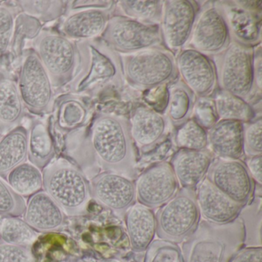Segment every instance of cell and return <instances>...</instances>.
I'll return each mask as SVG.
<instances>
[{
  "mask_svg": "<svg viewBox=\"0 0 262 262\" xmlns=\"http://www.w3.org/2000/svg\"><path fill=\"white\" fill-rule=\"evenodd\" d=\"M28 130L22 125L0 139V177L6 178L16 167L28 159Z\"/></svg>",
  "mask_w": 262,
  "mask_h": 262,
  "instance_id": "cell-24",
  "label": "cell"
},
{
  "mask_svg": "<svg viewBox=\"0 0 262 262\" xmlns=\"http://www.w3.org/2000/svg\"><path fill=\"white\" fill-rule=\"evenodd\" d=\"M245 164L251 179L260 186L262 184L261 155L247 158Z\"/></svg>",
  "mask_w": 262,
  "mask_h": 262,
  "instance_id": "cell-43",
  "label": "cell"
},
{
  "mask_svg": "<svg viewBox=\"0 0 262 262\" xmlns=\"http://www.w3.org/2000/svg\"><path fill=\"white\" fill-rule=\"evenodd\" d=\"M92 198L118 215H124L136 203L132 179L112 171H102L90 181Z\"/></svg>",
  "mask_w": 262,
  "mask_h": 262,
  "instance_id": "cell-14",
  "label": "cell"
},
{
  "mask_svg": "<svg viewBox=\"0 0 262 262\" xmlns=\"http://www.w3.org/2000/svg\"><path fill=\"white\" fill-rule=\"evenodd\" d=\"M17 86L24 106L29 111L34 114H45L53 110V83L33 50L24 55Z\"/></svg>",
  "mask_w": 262,
  "mask_h": 262,
  "instance_id": "cell-8",
  "label": "cell"
},
{
  "mask_svg": "<svg viewBox=\"0 0 262 262\" xmlns=\"http://www.w3.org/2000/svg\"><path fill=\"white\" fill-rule=\"evenodd\" d=\"M252 10L241 8L234 9L228 12L227 17L229 19L230 24L234 33L238 36V42L248 45V42H254L259 36L260 20L257 16L250 13Z\"/></svg>",
  "mask_w": 262,
  "mask_h": 262,
  "instance_id": "cell-31",
  "label": "cell"
},
{
  "mask_svg": "<svg viewBox=\"0 0 262 262\" xmlns=\"http://www.w3.org/2000/svg\"><path fill=\"white\" fill-rule=\"evenodd\" d=\"M0 262H36L30 246L13 245L0 239Z\"/></svg>",
  "mask_w": 262,
  "mask_h": 262,
  "instance_id": "cell-40",
  "label": "cell"
},
{
  "mask_svg": "<svg viewBox=\"0 0 262 262\" xmlns=\"http://www.w3.org/2000/svg\"><path fill=\"white\" fill-rule=\"evenodd\" d=\"M143 262H184L182 248L169 241L153 240L145 250Z\"/></svg>",
  "mask_w": 262,
  "mask_h": 262,
  "instance_id": "cell-35",
  "label": "cell"
},
{
  "mask_svg": "<svg viewBox=\"0 0 262 262\" xmlns=\"http://www.w3.org/2000/svg\"><path fill=\"white\" fill-rule=\"evenodd\" d=\"M26 203L24 198L16 194L7 181L0 177V217H21Z\"/></svg>",
  "mask_w": 262,
  "mask_h": 262,
  "instance_id": "cell-36",
  "label": "cell"
},
{
  "mask_svg": "<svg viewBox=\"0 0 262 262\" xmlns=\"http://www.w3.org/2000/svg\"><path fill=\"white\" fill-rule=\"evenodd\" d=\"M112 2L110 1H76L73 2V9L75 10H88V9H101L106 8L110 5Z\"/></svg>",
  "mask_w": 262,
  "mask_h": 262,
  "instance_id": "cell-44",
  "label": "cell"
},
{
  "mask_svg": "<svg viewBox=\"0 0 262 262\" xmlns=\"http://www.w3.org/2000/svg\"><path fill=\"white\" fill-rule=\"evenodd\" d=\"M65 215L55 201L41 190L29 198L23 219L37 232H53L62 228Z\"/></svg>",
  "mask_w": 262,
  "mask_h": 262,
  "instance_id": "cell-19",
  "label": "cell"
},
{
  "mask_svg": "<svg viewBox=\"0 0 262 262\" xmlns=\"http://www.w3.org/2000/svg\"><path fill=\"white\" fill-rule=\"evenodd\" d=\"M28 133V159L30 163L42 170L56 156L51 135L40 120H33Z\"/></svg>",
  "mask_w": 262,
  "mask_h": 262,
  "instance_id": "cell-26",
  "label": "cell"
},
{
  "mask_svg": "<svg viewBox=\"0 0 262 262\" xmlns=\"http://www.w3.org/2000/svg\"><path fill=\"white\" fill-rule=\"evenodd\" d=\"M176 66L186 88L193 94L204 97L214 90L217 82L215 67L206 55L187 49L179 53Z\"/></svg>",
  "mask_w": 262,
  "mask_h": 262,
  "instance_id": "cell-15",
  "label": "cell"
},
{
  "mask_svg": "<svg viewBox=\"0 0 262 262\" xmlns=\"http://www.w3.org/2000/svg\"><path fill=\"white\" fill-rule=\"evenodd\" d=\"M196 16L195 3L188 0L164 1L161 36L171 51H178L188 42Z\"/></svg>",
  "mask_w": 262,
  "mask_h": 262,
  "instance_id": "cell-13",
  "label": "cell"
},
{
  "mask_svg": "<svg viewBox=\"0 0 262 262\" xmlns=\"http://www.w3.org/2000/svg\"><path fill=\"white\" fill-rule=\"evenodd\" d=\"M217 120H232L246 123L254 117V110L245 99L220 90L213 100Z\"/></svg>",
  "mask_w": 262,
  "mask_h": 262,
  "instance_id": "cell-27",
  "label": "cell"
},
{
  "mask_svg": "<svg viewBox=\"0 0 262 262\" xmlns=\"http://www.w3.org/2000/svg\"><path fill=\"white\" fill-rule=\"evenodd\" d=\"M262 120L260 118L243 123L244 155L247 157L262 153Z\"/></svg>",
  "mask_w": 262,
  "mask_h": 262,
  "instance_id": "cell-38",
  "label": "cell"
},
{
  "mask_svg": "<svg viewBox=\"0 0 262 262\" xmlns=\"http://www.w3.org/2000/svg\"><path fill=\"white\" fill-rule=\"evenodd\" d=\"M176 145L180 149L201 151L208 148V135L194 119H187L176 132Z\"/></svg>",
  "mask_w": 262,
  "mask_h": 262,
  "instance_id": "cell-33",
  "label": "cell"
},
{
  "mask_svg": "<svg viewBox=\"0 0 262 262\" xmlns=\"http://www.w3.org/2000/svg\"><path fill=\"white\" fill-rule=\"evenodd\" d=\"M245 238L246 228L241 217L222 225L201 219L194 232L182 243L184 262H231Z\"/></svg>",
  "mask_w": 262,
  "mask_h": 262,
  "instance_id": "cell-2",
  "label": "cell"
},
{
  "mask_svg": "<svg viewBox=\"0 0 262 262\" xmlns=\"http://www.w3.org/2000/svg\"><path fill=\"white\" fill-rule=\"evenodd\" d=\"M155 215L158 237L182 243L194 232L201 220L195 190L179 188L177 194L160 207Z\"/></svg>",
  "mask_w": 262,
  "mask_h": 262,
  "instance_id": "cell-4",
  "label": "cell"
},
{
  "mask_svg": "<svg viewBox=\"0 0 262 262\" xmlns=\"http://www.w3.org/2000/svg\"><path fill=\"white\" fill-rule=\"evenodd\" d=\"M194 190L201 219L205 222L226 225L237 219L243 209L221 192L206 178Z\"/></svg>",
  "mask_w": 262,
  "mask_h": 262,
  "instance_id": "cell-17",
  "label": "cell"
},
{
  "mask_svg": "<svg viewBox=\"0 0 262 262\" xmlns=\"http://www.w3.org/2000/svg\"><path fill=\"white\" fill-rule=\"evenodd\" d=\"M213 160L212 154L207 149H179L172 156L169 164L179 186L195 189L206 177Z\"/></svg>",
  "mask_w": 262,
  "mask_h": 262,
  "instance_id": "cell-21",
  "label": "cell"
},
{
  "mask_svg": "<svg viewBox=\"0 0 262 262\" xmlns=\"http://www.w3.org/2000/svg\"><path fill=\"white\" fill-rule=\"evenodd\" d=\"M254 50L238 41L230 42L215 57L221 90L245 99L254 85Z\"/></svg>",
  "mask_w": 262,
  "mask_h": 262,
  "instance_id": "cell-5",
  "label": "cell"
},
{
  "mask_svg": "<svg viewBox=\"0 0 262 262\" xmlns=\"http://www.w3.org/2000/svg\"><path fill=\"white\" fill-rule=\"evenodd\" d=\"M191 105V96L188 89L176 87L170 91L168 114L172 122H185Z\"/></svg>",
  "mask_w": 262,
  "mask_h": 262,
  "instance_id": "cell-37",
  "label": "cell"
},
{
  "mask_svg": "<svg viewBox=\"0 0 262 262\" xmlns=\"http://www.w3.org/2000/svg\"><path fill=\"white\" fill-rule=\"evenodd\" d=\"M88 145L104 171L118 173L132 180L136 178V146L128 120L115 115L97 116L90 128Z\"/></svg>",
  "mask_w": 262,
  "mask_h": 262,
  "instance_id": "cell-1",
  "label": "cell"
},
{
  "mask_svg": "<svg viewBox=\"0 0 262 262\" xmlns=\"http://www.w3.org/2000/svg\"><path fill=\"white\" fill-rule=\"evenodd\" d=\"M78 53L90 66L78 59L74 73L67 84L73 93H83L91 90L102 81L110 79L116 73V69L110 59L98 51L93 46L84 42H76Z\"/></svg>",
  "mask_w": 262,
  "mask_h": 262,
  "instance_id": "cell-16",
  "label": "cell"
},
{
  "mask_svg": "<svg viewBox=\"0 0 262 262\" xmlns=\"http://www.w3.org/2000/svg\"><path fill=\"white\" fill-rule=\"evenodd\" d=\"M18 6L27 16L41 21L51 22L63 14L65 1H17Z\"/></svg>",
  "mask_w": 262,
  "mask_h": 262,
  "instance_id": "cell-34",
  "label": "cell"
},
{
  "mask_svg": "<svg viewBox=\"0 0 262 262\" xmlns=\"http://www.w3.org/2000/svg\"><path fill=\"white\" fill-rule=\"evenodd\" d=\"M129 122L130 134L135 146L147 151L154 148L165 136L166 120L153 108L139 106L133 112Z\"/></svg>",
  "mask_w": 262,
  "mask_h": 262,
  "instance_id": "cell-18",
  "label": "cell"
},
{
  "mask_svg": "<svg viewBox=\"0 0 262 262\" xmlns=\"http://www.w3.org/2000/svg\"><path fill=\"white\" fill-rule=\"evenodd\" d=\"M176 70V59L171 53L156 48L133 53L124 64L127 80L140 88L162 86L173 78Z\"/></svg>",
  "mask_w": 262,
  "mask_h": 262,
  "instance_id": "cell-7",
  "label": "cell"
},
{
  "mask_svg": "<svg viewBox=\"0 0 262 262\" xmlns=\"http://www.w3.org/2000/svg\"><path fill=\"white\" fill-rule=\"evenodd\" d=\"M55 125L59 131L72 133L84 125L88 116L85 104L77 98L64 96L56 105Z\"/></svg>",
  "mask_w": 262,
  "mask_h": 262,
  "instance_id": "cell-28",
  "label": "cell"
},
{
  "mask_svg": "<svg viewBox=\"0 0 262 262\" xmlns=\"http://www.w3.org/2000/svg\"><path fill=\"white\" fill-rule=\"evenodd\" d=\"M261 246H251L238 250L231 262H261Z\"/></svg>",
  "mask_w": 262,
  "mask_h": 262,
  "instance_id": "cell-42",
  "label": "cell"
},
{
  "mask_svg": "<svg viewBox=\"0 0 262 262\" xmlns=\"http://www.w3.org/2000/svg\"><path fill=\"white\" fill-rule=\"evenodd\" d=\"M121 10L126 17L147 24L161 22L164 1H120Z\"/></svg>",
  "mask_w": 262,
  "mask_h": 262,
  "instance_id": "cell-32",
  "label": "cell"
},
{
  "mask_svg": "<svg viewBox=\"0 0 262 262\" xmlns=\"http://www.w3.org/2000/svg\"><path fill=\"white\" fill-rule=\"evenodd\" d=\"M25 110L17 84L9 78L0 77V132L8 133L19 126Z\"/></svg>",
  "mask_w": 262,
  "mask_h": 262,
  "instance_id": "cell-25",
  "label": "cell"
},
{
  "mask_svg": "<svg viewBox=\"0 0 262 262\" xmlns=\"http://www.w3.org/2000/svg\"><path fill=\"white\" fill-rule=\"evenodd\" d=\"M190 49L202 54H216L223 51L230 43L228 23L216 7H208L196 16L190 36Z\"/></svg>",
  "mask_w": 262,
  "mask_h": 262,
  "instance_id": "cell-12",
  "label": "cell"
},
{
  "mask_svg": "<svg viewBox=\"0 0 262 262\" xmlns=\"http://www.w3.org/2000/svg\"><path fill=\"white\" fill-rule=\"evenodd\" d=\"M108 21V15L102 10H79L64 19L61 31L72 40H85L102 34Z\"/></svg>",
  "mask_w": 262,
  "mask_h": 262,
  "instance_id": "cell-23",
  "label": "cell"
},
{
  "mask_svg": "<svg viewBox=\"0 0 262 262\" xmlns=\"http://www.w3.org/2000/svg\"><path fill=\"white\" fill-rule=\"evenodd\" d=\"M38 232L19 217H6L0 220V239L13 245L32 246Z\"/></svg>",
  "mask_w": 262,
  "mask_h": 262,
  "instance_id": "cell-30",
  "label": "cell"
},
{
  "mask_svg": "<svg viewBox=\"0 0 262 262\" xmlns=\"http://www.w3.org/2000/svg\"><path fill=\"white\" fill-rule=\"evenodd\" d=\"M194 119L205 129L211 128L217 121L213 102L200 101L198 102L194 108Z\"/></svg>",
  "mask_w": 262,
  "mask_h": 262,
  "instance_id": "cell-41",
  "label": "cell"
},
{
  "mask_svg": "<svg viewBox=\"0 0 262 262\" xmlns=\"http://www.w3.org/2000/svg\"><path fill=\"white\" fill-rule=\"evenodd\" d=\"M6 179L12 189L24 198L41 191L43 186L42 171L27 162L13 168Z\"/></svg>",
  "mask_w": 262,
  "mask_h": 262,
  "instance_id": "cell-29",
  "label": "cell"
},
{
  "mask_svg": "<svg viewBox=\"0 0 262 262\" xmlns=\"http://www.w3.org/2000/svg\"><path fill=\"white\" fill-rule=\"evenodd\" d=\"M254 83L258 89L259 91L261 90V56L260 51L258 54L254 56Z\"/></svg>",
  "mask_w": 262,
  "mask_h": 262,
  "instance_id": "cell-45",
  "label": "cell"
},
{
  "mask_svg": "<svg viewBox=\"0 0 262 262\" xmlns=\"http://www.w3.org/2000/svg\"><path fill=\"white\" fill-rule=\"evenodd\" d=\"M124 215L132 251L137 254L145 252L156 235L155 213L137 202L130 207Z\"/></svg>",
  "mask_w": 262,
  "mask_h": 262,
  "instance_id": "cell-22",
  "label": "cell"
},
{
  "mask_svg": "<svg viewBox=\"0 0 262 262\" xmlns=\"http://www.w3.org/2000/svg\"><path fill=\"white\" fill-rule=\"evenodd\" d=\"M205 178L230 200L242 208L252 199L254 181L246 165L241 160L217 158L210 165Z\"/></svg>",
  "mask_w": 262,
  "mask_h": 262,
  "instance_id": "cell-10",
  "label": "cell"
},
{
  "mask_svg": "<svg viewBox=\"0 0 262 262\" xmlns=\"http://www.w3.org/2000/svg\"><path fill=\"white\" fill-rule=\"evenodd\" d=\"M16 16L13 9L0 5V56L8 52L14 36Z\"/></svg>",
  "mask_w": 262,
  "mask_h": 262,
  "instance_id": "cell-39",
  "label": "cell"
},
{
  "mask_svg": "<svg viewBox=\"0 0 262 262\" xmlns=\"http://www.w3.org/2000/svg\"><path fill=\"white\" fill-rule=\"evenodd\" d=\"M99 262H120V261H119V260H102V261H99Z\"/></svg>",
  "mask_w": 262,
  "mask_h": 262,
  "instance_id": "cell-46",
  "label": "cell"
},
{
  "mask_svg": "<svg viewBox=\"0 0 262 262\" xmlns=\"http://www.w3.org/2000/svg\"><path fill=\"white\" fill-rule=\"evenodd\" d=\"M102 35L112 48L123 53L151 49L162 41L159 26L144 24L123 16L108 19Z\"/></svg>",
  "mask_w": 262,
  "mask_h": 262,
  "instance_id": "cell-9",
  "label": "cell"
},
{
  "mask_svg": "<svg viewBox=\"0 0 262 262\" xmlns=\"http://www.w3.org/2000/svg\"><path fill=\"white\" fill-rule=\"evenodd\" d=\"M207 135L210 151L219 159L240 160L244 156L242 122L217 120Z\"/></svg>",
  "mask_w": 262,
  "mask_h": 262,
  "instance_id": "cell-20",
  "label": "cell"
},
{
  "mask_svg": "<svg viewBox=\"0 0 262 262\" xmlns=\"http://www.w3.org/2000/svg\"><path fill=\"white\" fill-rule=\"evenodd\" d=\"M134 184L138 203L151 210L165 205L179 190L172 168L165 162L145 169L136 178Z\"/></svg>",
  "mask_w": 262,
  "mask_h": 262,
  "instance_id": "cell-11",
  "label": "cell"
},
{
  "mask_svg": "<svg viewBox=\"0 0 262 262\" xmlns=\"http://www.w3.org/2000/svg\"><path fill=\"white\" fill-rule=\"evenodd\" d=\"M44 191L66 215L86 214L92 198L90 182L76 164L65 158L53 159L42 169Z\"/></svg>",
  "mask_w": 262,
  "mask_h": 262,
  "instance_id": "cell-3",
  "label": "cell"
},
{
  "mask_svg": "<svg viewBox=\"0 0 262 262\" xmlns=\"http://www.w3.org/2000/svg\"><path fill=\"white\" fill-rule=\"evenodd\" d=\"M33 51L47 70L53 87L67 85L77 63L76 42L63 35L42 30L36 35Z\"/></svg>",
  "mask_w": 262,
  "mask_h": 262,
  "instance_id": "cell-6",
  "label": "cell"
}]
</instances>
